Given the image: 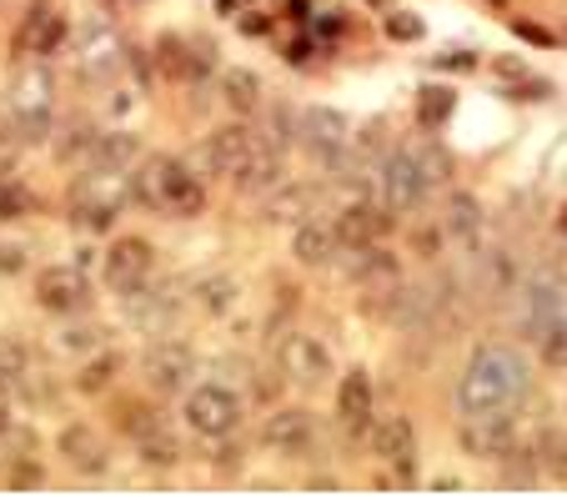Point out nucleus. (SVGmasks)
Listing matches in <instances>:
<instances>
[{
  "label": "nucleus",
  "instance_id": "a878e982",
  "mask_svg": "<svg viewBox=\"0 0 567 497\" xmlns=\"http://www.w3.org/2000/svg\"><path fill=\"white\" fill-rule=\"evenodd\" d=\"M126 302V317L141 327V332H161V327L172 322V312H176V297L172 292H151V281L146 287H136L131 297H121Z\"/></svg>",
  "mask_w": 567,
  "mask_h": 497
},
{
  "label": "nucleus",
  "instance_id": "58836bf2",
  "mask_svg": "<svg viewBox=\"0 0 567 497\" xmlns=\"http://www.w3.org/2000/svg\"><path fill=\"white\" fill-rule=\"evenodd\" d=\"M417 162H422V172H427V182H432V186H437V182H447V176H452L447 152H422Z\"/></svg>",
  "mask_w": 567,
  "mask_h": 497
},
{
  "label": "nucleus",
  "instance_id": "cd10ccee",
  "mask_svg": "<svg viewBox=\"0 0 567 497\" xmlns=\"http://www.w3.org/2000/svg\"><path fill=\"white\" fill-rule=\"evenodd\" d=\"M311 206H317V191H311V186L281 182L277 191H267V221H307Z\"/></svg>",
  "mask_w": 567,
  "mask_h": 497
},
{
  "label": "nucleus",
  "instance_id": "dca6fc26",
  "mask_svg": "<svg viewBox=\"0 0 567 497\" xmlns=\"http://www.w3.org/2000/svg\"><path fill=\"white\" fill-rule=\"evenodd\" d=\"M261 443L281 457H301L317 447V417L307 407H277L261 422Z\"/></svg>",
  "mask_w": 567,
  "mask_h": 497
},
{
  "label": "nucleus",
  "instance_id": "37998d69",
  "mask_svg": "<svg viewBox=\"0 0 567 497\" xmlns=\"http://www.w3.org/2000/svg\"><path fill=\"white\" fill-rule=\"evenodd\" d=\"M11 433V407H6V402H0V437Z\"/></svg>",
  "mask_w": 567,
  "mask_h": 497
},
{
  "label": "nucleus",
  "instance_id": "c756f323",
  "mask_svg": "<svg viewBox=\"0 0 567 497\" xmlns=\"http://www.w3.org/2000/svg\"><path fill=\"white\" fill-rule=\"evenodd\" d=\"M447 231L452 237H462V241H472L482 231V206H477V196L472 191H452L447 196Z\"/></svg>",
  "mask_w": 567,
  "mask_h": 497
},
{
  "label": "nucleus",
  "instance_id": "b1692460",
  "mask_svg": "<svg viewBox=\"0 0 567 497\" xmlns=\"http://www.w3.org/2000/svg\"><path fill=\"white\" fill-rule=\"evenodd\" d=\"M527 453H533L537 473L553 477V483H567V427L563 422H543L533 433V443H527Z\"/></svg>",
  "mask_w": 567,
  "mask_h": 497
},
{
  "label": "nucleus",
  "instance_id": "2f4dec72",
  "mask_svg": "<svg viewBox=\"0 0 567 497\" xmlns=\"http://www.w3.org/2000/svg\"><path fill=\"white\" fill-rule=\"evenodd\" d=\"M196 302H202V312L226 317L236 307V281L231 277H206L202 287H196Z\"/></svg>",
  "mask_w": 567,
  "mask_h": 497
},
{
  "label": "nucleus",
  "instance_id": "c9c22d12",
  "mask_svg": "<svg viewBox=\"0 0 567 497\" xmlns=\"http://www.w3.org/2000/svg\"><path fill=\"white\" fill-rule=\"evenodd\" d=\"M101 346H106L101 327H71V332L61 336V352H101Z\"/></svg>",
  "mask_w": 567,
  "mask_h": 497
},
{
  "label": "nucleus",
  "instance_id": "a211bd4d",
  "mask_svg": "<svg viewBox=\"0 0 567 497\" xmlns=\"http://www.w3.org/2000/svg\"><path fill=\"white\" fill-rule=\"evenodd\" d=\"M337 417H342L347 437H367L377 422V397H372V377L362 367L347 372L342 387H337Z\"/></svg>",
  "mask_w": 567,
  "mask_h": 497
},
{
  "label": "nucleus",
  "instance_id": "412c9836",
  "mask_svg": "<svg viewBox=\"0 0 567 497\" xmlns=\"http://www.w3.org/2000/svg\"><path fill=\"white\" fill-rule=\"evenodd\" d=\"M347 271H352V281L372 287V292H392L396 281H402L396 257H392V251H382L377 241H372V247H347Z\"/></svg>",
  "mask_w": 567,
  "mask_h": 497
},
{
  "label": "nucleus",
  "instance_id": "20e7f679",
  "mask_svg": "<svg viewBox=\"0 0 567 497\" xmlns=\"http://www.w3.org/2000/svg\"><path fill=\"white\" fill-rule=\"evenodd\" d=\"M11 121L25 136V146L51 136L55 126V81L45 65H25L21 76L11 81Z\"/></svg>",
  "mask_w": 567,
  "mask_h": 497
},
{
  "label": "nucleus",
  "instance_id": "72a5a7b5",
  "mask_svg": "<svg viewBox=\"0 0 567 497\" xmlns=\"http://www.w3.org/2000/svg\"><path fill=\"white\" fill-rule=\"evenodd\" d=\"M161 65H166V76H192L202 61H192V55H186V41L166 35V41H161Z\"/></svg>",
  "mask_w": 567,
  "mask_h": 497
},
{
  "label": "nucleus",
  "instance_id": "1a4fd4ad",
  "mask_svg": "<svg viewBox=\"0 0 567 497\" xmlns=\"http://www.w3.org/2000/svg\"><path fill=\"white\" fill-rule=\"evenodd\" d=\"M553 327H567V277L537 271L523 287V332L533 342V336L553 332Z\"/></svg>",
  "mask_w": 567,
  "mask_h": 497
},
{
  "label": "nucleus",
  "instance_id": "a19ab883",
  "mask_svg": "<svg viewBox=\"0 0 567 497\" xmlns=\"http://www.w3.org/2000/svg\"><path fill=\"white\" fill-rule=\"evenodd\" d=\"M35 483H41V467H35V463L11 467V487H35Z\"/></svg>",
  "mask_w": 567,
  "mask_h": 497
},
{
  "label": "nucleus",
  "instance_id": "ea45409f",
  "mask_svg": "<svg viewBox=\"0 0 567 497\" xmlns=\"http://www.w3.org/2000/svg\"><path fill=\"white\" fill-rule=\"evenodd\" d=\"M21 206H25V196L16 191L11 182H0V221H11V217H21Z\"/></svg>",
  "mask_w": 567,
  "mask_h": 497
},
{
  "label": "nucleus",
  "instance_id": "7ed1b4c3",
  "mask_svg": "<svg viewBox=\"0 0 567 497\" xmlns=\"http://www.w3.org/2000/svg\"><path fill=\"white\" fill-rule=\"evenodd\" d=\"M182 417L196 437H206V443H226V437H236L241 417H247V402L236 397L231 387H221V382H202V387H186Z\"/></svg>",
  "mask_w": 567,
  "mask_h": 497
},
{
  "label": "nucleus",
  "instance_id": "7c9ffc66",
  "mask_svg": "<svg viewBox=\"0 0 567 497\" xmlns=\"http://www.w3.org/2000/svg\"><path fill=\"white\" fill-rule=\"evenodd\" d=\"M116 372H121V352H111V346H101V358L81 367V377H75V387L86 392V397H96V392H106L111 382H116Z\"/></svg>",
  "mask_w": 567,
  "mask_h": 497
},
{
  "label": "nucleus",
  "instance_id": "5701e85b",
  "mask_svg": "<svg viewBox=\"0 0 567 497\" xmlns=\"http://www.w3.org/2000/svg\"><path fill=\"white\" fill-rule=\"evenodd\" d=\"M61 457H65V463H71L75 467V473H106V463H111V457H106V447H101L96 443V427H86V422H71V427H65V433H61Z\"/></svg>",
  "mask_w": 567,
  "mask_h": 497
},
{
  "label": "nucleus",
  "instance_id": "f3484780",
  "mask_svg": "<svg viewBox=\"0 0 567 497\" xmlns=\"http://www.w3.org/2000/svg\"><path fill=\"white\" fill-rule=\"evenodd\" d=\"M65 35H71V25H65V15L55 11V6H31L21 31H16V51L45 61V55H55L65 45Z\"/></svg>",
  "mask_w": 567,
  "mask_h": 497
},
{
  "label": "nucleus",
  "instance_id": "f03ea898",
  "mask_svg": "<svg viewBox=\"0 0 567 497\" xmlns=\"http://www.w3.org/2000/svg\"><path fill=\"white\" fill-rule=\"evenodd\" d=\"M131 196H136L141 206H151V211H161V217H172V221H192L206 211L202 176H196L186 162H176V156H146L136 182H131Z\"/></svg>",
  "mask_w": 567,
  "mask_h": 497
},
{
  "label": "nucleus",
  "instance_id": "79ce46f5",
  "mask_svg": "<svg viewBox=\"0 0 567 497\" xmlns=\"http://www.w3.org/2000/svg\"><path fill=\"white\" fill-rule=\"evenodd\" d=\"M16 382H21V372H16L11 362H0V402L11 397V387H16Z\"/></svg>",
  "mask_w": 567,
  "mask_h": 497
},
{
  "label": "nucleus",
  "instance_id": "bb28decb",
  "mask_svg": "<svg viewBox=\"0 0 567 497\" xmlns=\"http://www.w3.org/2000/svg\"><path fill=\"white\" fill-rule=\"evenodd\" d=\"M221 101L236 111V116H257L261 111V81L257 71H241V65H231L221 76Z\"/></svg>",
  "mask_w": 567,
  "mask_h": 497
},
{
  "label": "nucleus",
  "instance_id": "2eb2a0df",
  "mask_svg": "<svg viewBox=\"0 0 567 497\" xmlns=\"http://www.w3.org/2000/svg\"><path fill=\"white\" fill-rule=\"evenodd\" d=\"M35 307L51 317H75L91 307V281L81 267H45L35 277Z\"/></svg>",
  "mask_w": 567,
  "mask_h": 497
},
{
  "label": "nucleus",
  "instance_id": "4468645a",
  "mask_svg": "<svg viewBox=\"0 0 567 497\" xmlns=\"http://www.w3.org/2000/svg\"><path fill=\"white\" fill-rule=\"evenodd\" d=\"M141 377H146L151 392L176 397V392H186L196 377V352L186 342H156L146 358H141Z\"/></svg>",
  "mask_w": 567,
  "mask_h": 497
},
{
  "label": "nucleus",
  "instance_id": "f8f14e48",
  "mask_svg": "<svg viewBox=\"0 0 567 497\" xmlns=\"http://www.w3.org/2000/svg\"><path fill=\"white\" fill-rule=\"evenodd\" d=\"M261 146V136L251 126H241V121H231V126H216L212 136L202 141V152H196V162L206 166V176H226V182H236V172L251 162V152Z\"/></svg>",
  "mask_w": 567,
  "mask_h": 497
},
{
  "label": "nucleus",
  "instance_id": "ddd939ff",
  "mask_svg": "<svg viewBox=\"0 0 567 497\" xmlns=\"http://www.w3.org/2000/svg\"><path fill=\"white\" fill-rule=\"evenodd\" d=\"M277 367H281V377L297 382V387H327V382H332V352L311 332H291V336H281V346H277Z\"/></svg>",
  "mask_w": 567,
  "mask_h": 497
},
{
  "label": "nucleus",
  "instance_id": "9b49d317",
  "mask_svg": "<svg viewBox=\"0 0 567 497\" xmlns=\"http://www.w3.org/2000/svg\"><path fill=\"white\" fill-rule=\"evenodd\" d=\"M297 136H301V146H307L321 166H332V172L342 166L347 146H352V126H347V116L332 111V106H307L301 111Z\"/></svg>",
  "mask_w": 567,
  "mask_h": 497
},
{
  "label": "nucleus",
  "instance_id": "6e6552de",
  "mask_svg": "<svg viewBox=\"0 0 567 497\" xmlns=\"http://www.w3.org/2000/svg\"><path fill=\"white\" fill-rule=\"evenodd\" d=\"M156 277V247H151L146 237H121L111 241L106 261H101V281H106L116 297H131L136 287H146V281Z\"/></svg>",
  "mask_w": 567,
  "mask_h": 497
},
{
  "label": "nucleus",
  "instance_id": "e433bc0d",
  "mask_svg": "<svg viewBox=\"0 0 567 497\" xmlns=\"http://www.w3.org/2000/svg\"><path fill=\"white\" fill-rule=\"evenodd\" d=\"M386 35H392V41H417L422 21H417V15H408V11H392V15H386Z\"/></svg>",
  "mask_w": 567,
  "mask_h": 497
},
{
  "label": "nucleus",
  "instance_id": "423d86ee",
  "mask_svg": "<svg viewBox=\"0 0 567 497\" xmlns=\"http://www.w3.org/2000/svg\"><path fill=\"white\" fill-rule=\"evenodd\" d=\"M432 191L427 172H422L417 152H392L382 156V166H377V201L386 206V211H417L422 196Z\"/></svg>",
  "mask_w": 567,
  "mask_h": 497
},
{
  "label": "nucleus",
  "instance_id": "393cba45",
  "mask_svg": "<svg viewBox=\"0 0 567 497\" xmlns=\"http://www.w3.org/2000/svg\"><path fill=\"white\" fill-rule=\"evenodd\" d=\"M281 176H287V166H281V152L261 141L257 152H251V162L236 172V191L267 196V191H277V186H281Z\"/></svg>",
  "mask_w": 567,
  "mask_h": 497
},
{
  "label": "nucleus",
  "instance_id": "4c0bfd02",
  "mask_svg": "<svg viewBox=\"0 0 567 497\" xmlns=\"http://www.w3.org/2000/svg\"><path fill=\"white\" fill-rule=\"evenodd\" d=\"M452 111V91H422V121H442Z\"/></svg>",
  "mask_w": 567,
  "mask_h": 497
},
{
  "label": "nucleus",
  "instance_id": "4be33fe9",
  "mask_svg": "<svg viewBox=\"0 0 567 497\" xmlns=\"http://www.w3.org/2000/svg\"><path fill=\"white\" fill-rule=\"evenodd\" d=\"M136 156H141V141L131 136V131H106V136H96V146L86 152V172L126 176V172H136Z\"/></svg>",
  "mask_w": 567,
  "mask_h": 497
},
{
  "label": "nucleus",
  "instance_id": "39448f33",
  "mask_svg": "<svg viewBox=\"0 0 567 497\" xmlns=\"http://www.w3.org/2000/svg\"><path fill=\"white\" fill-rule=\"evenodd\" d=\"M121 201H126V186L111 172H86L71 191V221L81 231H111V221L121 217Z\"/></svg>",
  "mask_w": 567,
  "mask_h": 497
},
{
  "label": "nucleus",
  "instance_id": "f704fd0d",
  "mask_svg": "<svg viewBox=\"0 0 567 497\" xmlns=\"http://www.w3.org/2000/svg\"><path fill=\"white\" fill-rule=\"evenodd\" d=\"M25 152V136L16 131V121H0V176L16 172V162H21Z\"/></svg>",
  "mask_w": 567,
  "mask_h": 497
},
{
  "label": "nucleus",
  "instance_id": "f257e3e1",
  "mask_svg": "<svg viewBox=\"0 0 567 497\" xmlns=\"http://www.w3.org/2000/svg\"><path fill=\"white\" fill-rule=\"evenodd\" d=\"M533 397V362L517 346L487 342L457 377V412H517Z\"/></svg>",
  "mask_w": 567,
  "mask_h": 497
},
{
  "label": "nucleus",
  "instance_id": "0eeeda50",
  "mask_svg": "<svg viewBox=\"0 0 567 497\" xmlns=\"http://www.w3.org/2000/svg\"><path fill=\"white\" fill-rule=\"evenodd\" d=\"M457 443L482 463H507L517 447V412H462Z\"/></svg>",
  "mask_w": 567,
  "mask_h": 497
},
{
  "label": "nucleus",
  "instance_id": "473e14b6",
  "mask_svg": "<svg viewBox=\"0 0 567 497\" xmlns=\"http://www.w3.org/2000/svg\"><path fill=\"white\" fill-rule=\"evenodd\" d=\"M151 427H161V417L146 407V402H126V407H121V433L126 437H146Z\"/></svg>",
  "mask_w": 567,
  "mask_h": 497
},
{
  "label": "nucleus",
  "instance_id": "6ab92c4d",
  "mask_svg": "<svg viewBox=\"0 0 567 497\" xmlns=\"http://www.w3.org/2000/svg\"><path fill=\"white\" fill-rule=\"evenodd\" d=\"M332 227H337L342 251L347 247H372V241H382L386 231H392V211H386L382 201H357V206H347Z\"/></svg>",
  "mask_w": 567,
  "mask_h": 497
},
{
  "label": "nucleus",
  "instance_id": "9d476101",
  "mask_svg": "<svg viewBox=\"0 0 567 497\" xmlns=\"http://www.w3.org/2000/svg\"><path fill=\"white\" fill-rule=\"evenodd\" d=\"M367 437H372V453L392 467L396 483H417V427H412V417H402V412L377 417Z\"/></svg>",
  "mask_w": 567,
  "mask_h": 497
},
{
  "label": "nucleus",
  "instance_id": "aec40b11",
  "mask_svg": "<svg viewBox=\"0 0 567 497\" xmlns=\"http://www.w3.org/2000/svg\"><path fill=\"white\" fill-rule=\"evenodd\" d=\"M291 257L301 261V267H332L337 257H342V241H337V227H327V221H297V231H291Z\"/></svg>",
  "mask_w": 567,
  "mask_h": 497
},
{
  "label": "nucleus",
  "instance_id": "c85d7f7f",
  "mask_svg": "<svg viewBox=\"0 0 567 497\" xmlns=\"http://www.w3.org/2000/svg\"><path fill=\"white\" fill-rule=\"evenodd\" d=\"M136 457L146 467H176L182 463V443H176V433H166V422H161L146 437H136Z\"/></svg>",
  "mask_w": 567,
  "mask_h": 497
}]
</instances>
